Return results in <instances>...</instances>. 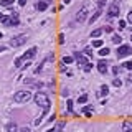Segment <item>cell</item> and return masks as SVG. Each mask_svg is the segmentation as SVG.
<instances>
[{"mask_svg": "<svg viewBox=\"0 0 132 132\" xmlns=\"http://www.w3.org/2000/svg\"><path fill=\"white\" fill-rule=\"evenodd\" d=\"M33 99H35V102H36L38 106H41L43 109H50V99H48V96H46L45 93H36Z\"/></svg>", "mask_w": 132, "mask_h": 132, "instance_id": "obj_1", "label": "cell"}, {"mask_svg": "<svg viewBox=\"0 0 132 132\" xmlns=\"http://www.w3.org/2000/svg\"><path fill=\"white\" fill-rule=\"evenodd\" d=\"M88 12H89V5H88V3H84L82 8L78 12L76 20H78V22H84V20H86V16H88Z\"/></svg>", "mask_w": 132, "mask_h": 132, "instance_id": "obj_6", "label": "cell"}, {"mask_svg": "<svg viewBox=\"0 0 132 132\" xmlns=\"http://www.w3.org/2000/svg\"><path fill=\"white\" fill-rule=\"evenodd\" d=\"M104 5H106V0H98V8H104Z\"/></svg>", "mask_w": 132, "mask_h": 132, "instance_id": "obj_25", "label": "cell"}, {"mask_svg": "<svg viewBox=\"0 0 132 132\" xmlns=\"http://www.w3.org/2000/svg\"><path fill=\"white\" fill-rule=\"evenodd\" d=\"M126 28V20H119V30Z\"/></svg>", "mask_w": 132, "mask_h": 132, "instance_id": "obj_31", "label": "cell"}, {"mask_svg": "<svg viewBox=\"0 0 132 132\" xmlns=\"http://www.w3.org/2000/svg\"><path fill=\"white\" fill-rule=\"evenodd\" d=\"M27 40H28V35H27V33L18 35V36H15V38L10 40V46H13V48H16V46H22L23 43H27Z\"/></svg>", "mask_w": 132, "mask_h": 132, "instance_id": "obj_3", "label": "cell"}, {"mask_svg": "<svg viewBox=\"0 0 132 132\" xmlns=\"http://www.w3.org/2000/svg\"><path fill=\"white\" fill-rule=\"evenodd\" d=\"M122 129H124V132L132 131V122L131 121H126V122H124V126H122Z\"/></svg>", "mask_w": 132, "mask_h": 132, "instance_id": "obj_15", "label": "cell"}, {"mask_svg": "<svg viewBox=\"0 0 132 132\" xmlns=\"http://www.w3.org/2000/svg\"><path fill=\"white\" fill-rule=\"evenodd\" d=\"M127 132H132V131H127Z\"/></svg>", "mask_w": 132, "mask_h": 132, "instance_id": "obj_43", "label": "cell"}, {"mask_svg": "<svg viewBox=\"0 0 132 132\" xmlns=\"http://www.w3.org/2000/svg\"><path fill=\"white\" fill-rule=\"evenodd\" d=\"M102 32H104V30H102V28H98V30H94L93 33H91V38H98V36H101V35H102Z\"/></svg>", "mask_w": 132, "mask_h": 132, "instance_id": "obj_14", "label": "cell"}, {"mask_svg": "<svg viewBox=\"0 0 132 132\" xmlns=\"http://www.w3.org/2000/svg\"><path fill=\"white\" fill-rule=\"evenodd\" d=\"M107 55H109V48H107V46L99 50V56H107Z\"/></svg>", "mask_w": 132, "mask_h": 132, "instance_id": "obj_17", "label": "cell"}, {"mask_svg": "<svg viewBox=\"0 0 132 132\" xmlns=\"http://www.w3.org/2000/svg\"><path fill=\"white\" fill-rule=\"evenodd\" d=\"M84 55H88V56H93V50H91V48H84Z\"/></svg>", "mask_w": 132, "mask_h": 132, "instance_id": "obj_29", "label": "cell"}, {"mask_svg": "<svg viewBox=\"0 0 132 132\" xmlns=\"http://www.w3.org/2000/svg\"><path fill=\"white\" fill-rule=\"evenodd\" d=\"M101 13H102V10H101V8H98V10L94 12V15H91V18H89V23L93 25V23L96 22V20H98L99 16H101Z\"/></svg>", "mask_w": 132, "mask_h": 132, "instance_id": "obj_11", "label": "cell"}, {"mask_svg": "<svg viewBox=\"0 0 132 132\" xmlns=\"http://www.w3.org/2000/svg\"><path fill=\"white\" fill-rule=\"evenodd\" d=\"M93 46H96V48H102V40H94Z\"/></svg>", "mask_w": 132, "mask_h": 132, "instance_id": "obj_20", "label": "cell"}, {"mask_svg": "<svg viewBox=\"0 0 132 132\" xmlns=\"http://www.w3.org/2000/svg\"><path fill=\"white\" fill-rule=\"evenodd\" d=\"M109 93V88H107V84H102V86H101V93L99 94H107Z\"/></svg>", "mask_w": 132, "mask_h": 132, "instance_id": "obj_22", "label": "cell"}, {"mask_svg": "<svg viewBox=\"0 0 132 132\" xmlns=\"http://www.w3.org/2000/svg\"><path fill=\"white\" fill-rule=\"evenodd\" d=\"M73 61H74L73 56H65V58H63V63H66V65H69V63H73Z\"/></svg>", "mask_w": 132, "mask_h": 132, "instance_id": "obj_21", "label": "cell"}, {"mask_svg": "<svg viewBox=\"0 0 132 132\" xmlns=\"http://www.w3.org/2000/svg\"><path fill=\"white\" fill-rule=\"evenodd\" d=\"M30 99H32V93L30 91H18L13 96V101L15 102H28Z\"/></svg>", "mask_w": 132, "mask_h": 132, "instance_id": "obj_2", "label": "cell"}, {"mask_svg": "<svg viewBox=\"0 0 132 132\" xmlns=\"http://www.w3.org/2000/svg\"><path fill=\"white\" fill-rule=\"evenodd\" d=\"M63 3H65V5H68V3H71V0H63Z\"/></svg>", "mask_w": 132, "mask_h": 132, "instance_id": "obj_37", "label": "cell"}, {"mask_svg": "<svg viewBox=\"0 0 132 132\" xmlns=\"http://www.w3.org/2000/svg\"><path fill=\"white\" fill-rule=\"evenodd\" d=\"M2 38H3V33H2V32H0V40H2Z\"/></svg>", "mask_w": 132, "mask_h": 132, "instance_id": "obj_39", "label": "cell"}, {"mask_svg": "<svg viewBox=\"0 0 132 132\" xmlns=\"http://www.w3.org/2000/svg\"><path fill=\"white\" fill-rule=\"evenodd\" d=\"M102 30H104L106 33H112V27H104Z\"/></svg>", "mask_w": 132, "mask_h": 132, "instance_id": "obj_33", "label": "cell"}, {"mask_svg": "<svg viewBox=\"0 0 132 132\" xmlns=\"http://www.w3.org/2000/svg\"><path fill=\"white\" fill-rule=\"evenodd\" d=\"M46 132H53V131H51V129H50V131H46Z\"/></svg>", "mask_w": 132, "mask_h": 132, "instance_id": "obj_41", "label": "cell"}, {"mask_svg": "<svg viewBox=\"0 0 132 132\" xmlns=\"http://www.w3.org/2000/svg\"><path fill=\"white\" fill-rule=\"evenodd\" d=\"M98 71L101 73V74H106V73H107V63H106L104 60H101L98 63Z\"/></svg>", "mask_w": 132, "mask_h": 132, "instance_id": "obj_9", "label": "cell"}, {"mask_svg": "<svg viewBox=\"0 0 132 132\" xmlns=\"http://www.w3.org/2000/svg\"><path fill=\"white\" fill-rule=\"evenodd\" d=\"M58 41H60V45L65 43V35H63V33H60V35H58Z\"/></svg>", "mask_w": 132, "mask_h": 132, "instance_id": "obj_27", "label": "cell"}, {"mask_svg": "<svg viewBox=\"0 0 132 132\" xmlns=\"http://www.w3.org/2000/svg\"><path fill=\"white\" fill-rule=\"evenodd\" d=\"M127 20H129V22H131V23H132V10H131V12H129V13H127Z\"/></svg>", "mask_w": 132, "mask_h": 132, "instance_id": "obj_35", "label": "cell"}, {"mask_svg": "<svg viewBox=\"0 0 132 132\" xmlns=\"http://www.w3.org/2000/svg\"><path fill=\"white\" fill-rule=\"evenodd\" d=\"M3 25H7V27H12V16H3Z\"/></svg>", "mask_w": 132, "mask_h": 132, "instance_id": "obj_18", "label": "cell"}, {"mask_svg": "<svg viewBox=\"0 0 132 132\" xmlns=\"http://www.w3.org/2000/svg\"><path fill=\"white\" fill-rule=\"evenodd\" d=\"M132 55V48L129 45H122L117 48V58H126V56Z\"/></svg>", "mask_w": 132, "mask_h": 132, "instance_id": "obj_4", "label": "cell"}, {"mask_svg": "<svg viewBox=\"0 0 132 132\" xmlns=\"http://www.w3.org/2000/svg\"><path fill=\"white\" fill-rule=\"evenodd\" d=\"M68 109H69V111L73 109V101H71V99H68Z\"/></svg>", "mask_w": 132, "mask_h": 132, "instance_id": "obj_34", "label": "cell"}, {"mask_svg": "<svg viewBox=\"0 0 132 132\" xmlns=\"http://www.w3.org/2000/svg\"><path fill=\"white\" fill-rule=\"evenodd\" d=\"M50 3H51L50 0H40L38 3H36V8H38L40 12H43V10H46V8H48Z\"/></svg>", "mask_w": 132, "mask_h": 132, "instance_id": "obj_10", "label": "cell"}, {"mask_svg": "<svg viewBox=\"0 0 132 132\" xmlns=\"http://www.w3.org/2000/svg\"><path fill=\"white\" fill-rule=\"evenodd\" d=\"M0 20H3V15H2V13H0Z\"/></svg>", "mask_w": 132, "mask_h": 132, "instance_id": "obj_40", "label": "cell"}, {"mask_svg": "<svg viewBox=\"0 0 132 132\" xmlns=\"http://www.w3.org/2000/svg\"><path fill=\"white\" fill-rule=\"evenodd\" d=\"M0 51H5V46H0Z\"/></svg>", "mask_w": 132, "mask_h": 132, "instance_id": "obj_38", "label": "cell"}, {"mask_svg": "<svg viewBox=\"0 0 132 132\" xmlns=\"http://www.w3.org/2000/svg\"><path fill=\"white\" fill-rule=\"evenodd\" d=\"M0 5H3V7H10V5H13V0H0Z\"/></svg>", "mask_w": 132, "mask_h": 132, "instance_id": "obj_19", "label": "cell"}, {"mask_svg": "<svg viewBox=\"0 0 132 132\" xmlns=\"http://www.w3.org/2000/svg\"><path fill=\"white\" fill-rule=\"evenodd\" d=\"M16 132H32V131H30V127H27V126H25V127H20V129H18Z\"/></svg>", "mask_w": 132, "mask_h": 132, "instance_id": "obj_28", "label": "cell"}, {"mask_svg": "<svg viewBox=\"0 0 132 132\" xmlns=\"http://www.w3.org/2000/svg\"><path fill=\"white\" fill-rule=\"evenodd\" d=\"M16 131H18V127H16L13 122H10V124L5 126V132H16Z\"/></svg>", "mask_w": 132, "mask_h": 132, "instance_id": "obj_12", "label": "cell"}, {"mask_svg": "<svg viewBox=\"0 0 132 132\" xmlns=\"http://www.w3.org/2000/svg\"><path fill=\"white\" fill-rule=\"evenodd\" d=\"M131 40H132V33H131Z\"/></svg>", "mask_w": 132, "mask_h": 132, "instance_id": "obj_42", "label": "cell"}, {"mask_svg": "<svg viewBox=\"0 0 132 132\" xmlns=\"http://www.w3.org/2000/svg\"><path fill=\"white\" fill-rule=\"evenodd\" d=\"M18 3H20V5L23 7V5H25V3H27V0H18Z\"/></svg>", "mask_w": 132, "mask_h": 132, "instance_id": "obj_36", "label": "cell"}, {"mask_svg": "<svg viewBox=\"0 0 132 132\" xmlns=\"http://www.w3.org/2000/svg\"><path fill=\"white\" fill-rule=\"evenodd\" d=\"M35 55H36V46H33V48H30V50H28L27 53H25V55L22 56V60H23V61H30Z\"/></svg>", "mask_w": 132, "mask_h": 132, "instance_id": "obj_8", "label": "cell"}, {"mask_svg": "<svg viewBox=\"0 0 132 132\" xmlns=\"http://www.w3.org/2000/svg\"><path fill=\"white\" fill-rule=\"evenodd\" d=\"M73 58L78 61V65H81V66H86V65H88V60H86V56L82 55V53H74Z\"/></svg>", "mask_w": 132, "mask_h": 132, "instance_id": "obj_7", "label": "cell"}, {"mask_svg": "<svg viewBox=\"0 0 132 132\" xmlns=\"http://www.w3.org/2000/svg\"><path fill=\"white\" fill-rule=\"evenodd\" d=\"M65 124H66V121H60L58 124H56V131H55V132H63V127H65Z\"/></svg>", "mask_w": 132, "mask_h": 132, "instance_id": "obj_16", "label": "cell"}, {"mask_svg": "<svg viewBox=\"0 0 132 132\" xmlns=\"http://www.w3.org/2000/svg\"><path fill=\"white\" fill-rule=\"evenodd\" d=\"M22 63H23L22 56H20V58H16V60H15V68H20V66H22Z\"/></svg>", "mask_w": 132, "mask_h": 132, "instance_id": "obj_24", "label": "cell"}, {"mask_svg": "<svg viewBox=\"0 0 132 132\" xmlns=\"http://www.w3.org/2000/svg\"><path fill=\"white\" fill-rule=\"evenodd\" d=\"M124 68H126V69H132V61H126V63H124Z\"/></svg>", "mask_w": 132, "mask_h": 132, "instance_id": "obj_26", "label": "cell"}, {"mask_svg": "<svg viewBox=\"0 0 132 132\" xmlns=\"http://www.w3.org/2000/svg\"><path fill=\"white\" fill-rule=\"evenodd\" d=\"M91 68H93V65H91V63H88V65L84 66V71H86V73H89V71H91Z\"/></svg>", "mask_w": 132, "mask_h": 132, "instance_id": "obj_32", "label": "cell"}, {"mask_svg": "<svg viewBox=\"0 0 132 132\" xmlns=\"http://www.w3.org/2000/svg\"><path fill=\"white\" fill-rule=\"evenodd\" d=\"M119 8H121V2H119V0H114V2L109 5L107 13H109L111 16H117V15H119Z\"/></svg>", "mask_w": 132, "mask_h": 132, "instance_id": "obj_5", "label": "cell"}, {"mask_svg": "<svg viewBox=\"0 0 132 132\" xmlns=\"http://www.w3.org/2000/svg\"><path fill=\"white\" fill-rule=\"evenodd\" d=\"M111 41H112V43H116V45H119V43L122 41V36H121V35H112Z\"/></svg>", "mask_w": 132, "mask_h": 132, "instance_id": "obj_13", "label": "cell"}, {"mask_svg": "<svg viewBox=\"0 0 132 132\" xmlns=\"http://www.w3.org/2000/svg\"><path fill=\"white\" fill-rule=\"evenodd\" d=\"M112 84H114L116 88H119V86L122 84V81H121V79H114V81H112Z\"/></svg>", "mask_w": 132, "mask_h": 132, "instance_id": "obj_30", "label": "cell"}, {"mask_svg": "<svg viewBox=\"0 0 132 132\" xmlns=\"http://www.w3.org/2000/svg\"><path fill=\"white\" fill-rule=\"evenodd\" d=\"M86 101H88V94H82L81 98L78 99V102H81V104H84V102H86Z\"/></svg>", "mask_w": 132, "mask_h": 132, "instance_id": "obj_23", "label": "cell"}]
</instances>
